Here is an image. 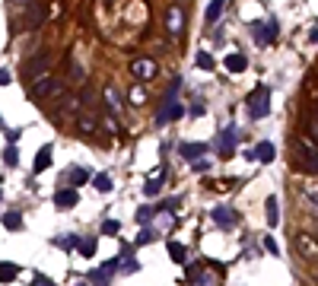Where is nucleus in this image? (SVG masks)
Returning a JSON list of instances; mask_svg holds the SVG:
<instances>
[{
    "instance_id": "nucleus-1",
    "label": "nucleus",
    "mask_w": 318,
    "mask_h": 286,
    "mask_svg": "<svg viewBox=\"0 0 318 286\" xmlns=\"http://www.w3.org/2000/svg\"><path fill=\"white\" fill-rule=\"evenodd\" d=\"M248 115H252L255 121H261V118H268V111H271V86H255L252 92H248Z\"/></svg>"
},
{
    "instance_id": "nucleus-2",
    "label": "nucleus",
    "mask_w": 318,
    "mask_h": 286,
    "mask_svg": "<svg viewBox=\"0 0 318 286\" xmlns=\"http://www.w3.org/2000/svg\"><path fill=\"white\" fill-rule=\"evenodd\" d=\"M252 35H255V45H271L277 38V22H252Z\"/></svg>"
},
{
    "instance_id": "nucleus-3",
    "label": "nucleus",
    "mask_w": 318,
    "mask_h": 286,
    "mask_svg": "<svg viewBox=\"0 0 318 286\" xmlns=\"http://www.w3.org/2000/svg\"><path fill=\"white\" fill-rule=\"evenodd\" d=\"M182 29H185V10L175 3L166 10V32L169 35H182Z\"/></svg>"
},
{
    "instance_id": "nucleus-4",
    "label": "nucleus",
    "mask_w": 318,
    "mask_h": 286,
    "mask_svg": "<svg viewBox=\"0 0 318 286\" xmlns=\"http://www.w3.org/2000/svg\"><path fill=\"white\" fill-rule=\"evenodd\" d=\"M61 92H64V86L57 80H51V76H41V80L32 86V95H35V99H48V95H61Z\"/></svg>"
},
{
    "instance_id": "nucleus-5",
    "label": "nucleus",
    "mask_w": 318,
    "mask_h": 286,
    "mask_svg": "<svg viewBox=\"0 0 318 286\" xmlns=\"http://www.w3.org/2000/svg\"><path fill=\"white\" fill-rule=\"evenodd\" d=\"M252 162H274V156H277V150H274V143L271 140H261V143H255L252 150L245 153Z\"/></svg>"
},
{
    "instance_id": "nucleus-6",
    "label": "nucleus",
    "mask_w": 318,
    "mask_h": 286,
    "mask_svg": "<svg viewBox=\"0 0 318 286\" xmlns=\"http://www.w3.org/2000/svg\"><path fill=\"white\" fill-rule=\"evenodd\" d=\"M236 140H239V134H236V127H226V131L220 134V140H217V150L223 159H233V153H236Z\"/></svg>"
},
{
    "instance_id": "nucleus-7",
    "label": "nucleus",
    "mask_w": 318,
    "mask_h": 286,
    "mask_svg": "<svg viewBox=\"0 0 318 286\" xmlns=\"http://www.w3.org/2000/svg\"><path fill=\"white\" fill-rule=\"evenodd\" d=\"M121 271V258H115V261H105L102 267H96V271H89V283H108L111 274Z\"/></svg>"
},
{
    "instance_id": "nucleus-8",
    "label": "nucleus",
    "mask_w": 318,
    "mask_h": 286,
    "mask_svg": "<svg viewBox=\"0 0 318 286\" xmlns=\"http://www.w3.org/2000/svg\"><path fill=\"white\" fill-rule=\"evenodd\" d=\"M182 115H185V105H178V102L172 99V102H166V105L156 111V124H166V121H178Z\"/></svg>"
},
{
    "instance_id": "nucleus-9",
    "label": "nucleus",
    "mask_w": 318,
    "mask_h": 286,
    "mask_svg": "<svg viewBox=\"0 0 318 286\" xmlns=\"http://www.w3.org/2000/svg\"><path fill=\"white\" fill-rule=\"evenodd\" d=\"M131 73L137 76V80H147V76L156 73V64H153V57H140V60L131 64Z\"/></svg>"
},
{
    "instance_id": "nucleus-10",
    "label": "nucleus",
    "mask_w": 318,
    "mask_h": 286,
    "mask_svg": "<svg viewBox=\"0 0 318 286\" xmlns=\"http://www.w3.org/2000/svg\"><path fill=\"white\" fill-rule=\"evenodd\" d=\"M299 153H303V169L318 175V150H312V146L303 140V143H299Z\"/></svg>"
},
{
    "instance_id": "nucleus-11",
    "label": "nucleus",
    "mask_w": 318,
    "mask_h": 286,
    "mask_svg": "<svg viewBox=\"0 0 318 286\" xmlns=\"http://www.w3.org/2000/svg\"><path fill=\"white\" fill-rule=\"evenodd\" d=\"M48 67H51V57L48 54H38L35 60H32V64L29 67H22V76H25V80H32V76H38V73H45L48 70Z\"/></svg>"
},
{
    "instance_id": "nucleus-12",
    "label": "nucleus",
    "mask_w": 318,
    "mask_h": 286,
    "mask_svg": "<svg viewBox=\"0 0 318 286\" xmlns=\"http://www.w3.org/2000/svg\"><path fill=\"white\" fill-rule=\"evenodd\" d=\"M213 223H217V226H223V229H233L236 223H239V213L226 210V207H217V210H213Z\"/></svg>"
},
{
    "instance_id": "nucleus-13",
    "label": "nucleus",
    "mask_w": 318,
    "mask_h": 286,
    "mask_svg": "<svg viewBox=\"0 0 318 286\" xmlns=\"http://www.w3.org/2000/svg\"><path fill=\"white\" fill-rule=\"evenodd\" d=\"M54 204L61 207V210H70V207L80 204V194H76L73 188H64V191H57V194H54Z\"/></svg>"
},
{
    "instance_id": "nucleus-14",
    "label": "nucleus",
    "mask_w": 318,
    "mask_h": 286,
    "mask_svg": "<svg viewBox=\"0 0 318 286\" xmlns=\"http://www.w3.org/2000/svg\"><path fill=\"white\" fill-rule=\"evenodd\" d=\"M296 248L303 251V255H309V258H315V261H318V242H315L312 236L299 232V236H296Z\"/></svg>"
},
{
    "instance_id": "nucleus-15",
    "label": "nucleus",
    "mask_w": 318,
    "mask_h": 286,
    "mask_svg": "<svg viewBox=\"0 0 318 286\" xmlns=\"http://www.w3.org/2000/svg\"><path fill=\"white\" fill-rule=\"evenodd\" d=\"M207 153V143H178V156L182 159H201Z\"/></svg>"
},
{
    "instance_id": "nucleus-16",
    "label": "nucleus",
    "mask_w": 318,
    "mask_h": 286,
    "mask_svg": "<svg viewBox=\"0 0 318 286\" xmlns=\"http://www.w3.org/2000/svg\"><path fill=\"white\" fill-rule=\"evenodd\" d=\"M223 67H226L229 73H245L248 70V60L242 54H229V57H223Z\"/></svg>"
},
{
    "instance_id": "nucleus-17",
    "label": "nucleus",
    "mask_w": 318,
    "mask_h": 286,
    "mask_svg": "<svg viewBox=\"0 0 318 286\" xmlns=\"http://www.w3.org/2000/svg\"><path fill=\"white\" fill-rule=\"evenodd\" d=\"M188 280H191V283H213V277L207 271H201V267L188 264Z\"/></svg>"
},
{
    "instance_id": "nucleus-18",
    "label": "nucleus",
    "mask_w": 318,
    "mask_h": 286,
    "mask_svg": "<svg viewBox=\"0 0 318 286\" xmlns=\"http://www.w3.org/2000/svg\"><path fill=\"white\" fill-rule=\"evenodd\" d=\"M223 6H226V0H210V6H207V16H204V19H207V22H217L220 16H223Z\"/></svg>"
},
{
    "instance_id": "nucleus-19",
    "label": "nucleus",
    "mask_w": 318,
    "mask_h": 286,
    "mask_svg": "<svg viewBox=\"0 0 318 286\" xmlns=\"http://www.w3.org/2000/svg\"><path fill=\"white\" fill-rule=\"evenodd\" d=\"M48 166H51V146H41L35 156V172H45Z\"/></svg>"
},
{
    "instance_id": "nucleus-20",
    "label": "nucleus",
    "mask_w": 318,
    "mask_h": 286,
    "mask_svg": "<svg viewBox=\"0 0 318 286\" xmlns=\"http://www.w3.org/2000/svg\"><path fill=\"white\" fill-rule=\"evenodd\" d=\"M264 207H268V226H277V223H280V213H277V197H268V201H264Z\"/></svg>"
},
{
    "instance_id": "nucleus-21",
    "label": "nucleus",
    "mask_w": 318,
    "mask_h": 286,
    "mask_svg": "<svg viewBox=\"0 0 318 286\" xmlns=\"http://www.w3.org/2000/svg\"><path fill=\"white\" fill-rule=\"evenodd\" d=\"M16 277H19V267L16 264H0V283H10Z\"/></svg>"
},
{
    "instance_id": "nucleus-22",
    "label": "nucleus",
    "mask_w": 318,
    "mask_h": 286,
    "mask_svg": "<svg viewBox=\"0 0 318 286\" xmlns=\"http://www.w3.org/2000/svg\"><path fill=\"white\" fill-rule=\"evenodd\" d=\"M169 258L175 264H185V245H178V242H169Z\"/></svg>"
},
{
    "instance_id": "nucleus-23",
    "label": "nucleus",
    "mask_w": 318,
    "mask_h": 286,
    "mask_svg": "<svg viewBox=\"0 0 318 286\" xmlns=\"http://www.w3.org/2000/svg\"><path fill=\"white\" fill-rule=\"evenodd\" d=\"M86 178H89V172H86V169H70V172H67V181H70V185H83V181Z\"/></svg>"
},
{
    "instance_id": "nucleus-24",
    "label": "nucleus",
    "mask_w": 318,
    "mask_h": 286,
    "mask_svg": "<svg viewBox=\"0 0 318 286\" xmlns=\"http://www.w3.org/2000/svg\"><path fill=\"white\" fill-rule=\"evenodd\" d=\"M3 226H6V229H13V232H16V229H22V216L16 213V210H13V213H6V216H3Z\"/></svg>"
},
{
    "instance_id": "nucleus-25",
    "label": "nucleus",
    "mask_w": 318,
    "mask_h": 286,
    "mask_svg": "<svg viewBox=\"0 0 318 286\" xmlns=\"http://www.w3.org/2000/svg\"><path fill=\"white\" fill-rule=\"evenodd\" d=\"M159 210H162V207H140V213H137V220H140L143 226H147V223H150V220H153V216H156Z\"/></svg>"
},
{
    "instance_id": "nucleus-26",
    "label": "nucleus",
    "mask_w": 318,
    "mask_h": 286,
    "mask_svg": "<svg viewBox=\"0 0 318 286\" xmlns=\"http://www.w3.org/2000/svg\"><path fill=\"white\" fill-rule=\"evenodd\" d=\"M92 185H96V191H102V194H108V191L115 188V185H111V178H108V175H96V178H92Z\"/></svg>"
},
{
    "instance_id": "nucleus-27",
    "label": "nucleus",
    "mask_w": 318,
    "mask_h": 286,
    "mask_svg": "<svg viewBox=\"0 0 318 286\" xmlns=\"http://www.w3.org/2000/svg\"><path fill=\"white\" fill-rule=\"evenodd\" d=\"M159 236H156V232H153L150 226H143L140 229V236H137V245H150V242H156Z\"/></svg>"
},
{
    "instance_id": "nucleus-28",
    "label": "nucleus",
    "mask_w": 318,
    "mask_h": 286,
    "mask_svg": "<svg viewBox=\"0 0 318 286\" xmlns=\"http://www.w3.org/2000/svg\"><path fill=\"white\" fill-rule=\"evenodd\" d=\"M197 67H201V70H213V67H217V60H213L207 51H201V54H197Z\"/></svg>"
},
{
    "instance_id": "nucleus-29",
    "label": "nucleus",
    "mask_w": 318,
    "mask_h": 286,
    "mask_svg": "<svg viewBox=\"0 0 318 286\" xmlns=\"http://www.w3.org/2000/svg\"><path fill=\"white\" fill-rule=\"evenodd\" d=\"M80 255H83V258H92V255H96V239H83V242H80Z\"/></svg>"
},
{
    "instance_id": "nucleus-30",
    "label": "nucleus",
    "mask_w": 318,
    "mask_h": 286,
    "mask_svg": "<svg viewBox=\"0 0 318 286\" xmlns=\"http://www.w3.org/2000/svg\"><path fill=\"white\" fill-rule=\"evenodd\" d=\"M159 191H162V181H159V178H150L147 185H143V194H147V197H153V194H159Z\"/></svg>"
},
{
    "instance_id": "nucleus-31",
    "label": "nucleus",
    "mask_w": 318,
    "mask_h": 286,
    "mask_svg": "<svg viewBox=\"0 0 318 286\" xmlns=\"http://www.w3.org/2000/svg\"><path fill=\"white\" fill-rule=\"evenodd\" d=\"M3 162H6V166H16V162H19V153H16V146H6Z\"/></svg>"
},
{
    "instance_id": "nucleus-32",
    "label": "nucleus",
    "mask_w": 318,
    "mask_h": 286,
    "mask_svg": "<svg viewBox=\"0 0 318 286\" xmlns=\"http://www.w3.org/2000/svg\"><path fill=\"white\" fill-rule=\"evenodd\" d=\"M118 229H121V226H118L115 220H105V223H102V236H118Z\"/></svg>"
},
{
    "instance_id": "nucleus-33",
    "label": "nucleus",
    "mask_w": 318,
    "mask_h": 286,
    "mask_svg": "<svg viewBox=\"0 0 318 286\" xmlns=\"http://www.w3.org/2000/svg\"><path fill=\"white\" fill-rule=\"evenodd\" d=\"M105 99H108L111 111H121V99H118V95H115V89H105Z\"/></svg>"
},
{
    "instance_id": "nucleus-34",
    "label": "nucleus",
    "mask_w": 318,
    "mask_h": 286,
    "mask_svg": "<svg viewBox=\"0 0 318 286\" xmlns=\"http://www.w3.org/2000/svg\"><path fill=\"white\" fill-rule=\"evenodd\" d=\"M194 172H210V159H194Z\"/></svg>"
},
{
    "instance_id": "nucleus-35",
    "label": "nucleus",
    "mask_w": 318,
    "mask_h": 286,
    "mask_svg": "<svg viewBox=\"0 0 318 286\" xmlns=\"http://www.w3.org/2000/svg\"><path fill=\"white\" fill-rule=\"evenodd\" d=\"M264 248H268L271 255H280V248H277V242H274V239H264Z\"/></svg>"
},
{
    "instance_id": "nucleus-36",
    "label": "nucleus",
    "mask_w": 318,
    "mask_h": 286,
    "mask_svg": "<svg viewBox=\"0 0 318 286\" xmlns=\"http://www.w3.org/2000/svg\"><path fill=\"white\" fill-rule=\"evenodd\" d=\"M204 111H207V108H204V105H201V102H197V105H191V115H194V118H201V115H204Z\"/></svg>"
},
{
    "instance_id": "nucleus-37",
    "label": "nucleus",
    "mask_w": 318,
    "mask_h": 286,
    "mask_svg": "<svg viewBox=\"0 0 318 286\" xmlns=\"http://www.w3.org/2000/svg\"><path fill=\"white\" fill-rule=\"evenodd\" d=\"M10 83V70H0V86H6Z\"/></svg>"
},
{
    "instance_id": "nucleus-38",
    "label": "nucleus",
    "mask_w": 318,
    "mask_h": 286,
    "mask_svg": "<svg viewBox=\"0 0 318 286\" xmlns=\"http://www.w3.org/2000/svg\"><path fill=\"white\" fill-rule=\"evenodd\" d=\"M309 127H312V137L318 140V118H312V124H309Z\"/></svg>"
},
{
    "instance_id": "nucleus-39",
    "label": "nucleus",
    "mask_w": 318,
    "mask_h": 286,
    "mask_svg": "<svg viewBox=\"0 0 318 286\" xmlns=\"http://www.w3.org/2000/svg\"><path fill=\"white\" fill-rule=\"evenodd\" d=\"M309 38H312V41H318V29H312V35H309Z\"/></svg>"
},
{
    "instance_id": "nucleus-40",
    "label": "nucleus",
    "mask_w": 318,
    "mask_h": 286,
    "mask_svg": "<svg viewBox=\"0 0 318 286\" xmlns=\"http://www.w3.org/2000/svg\"><path fill=\"white\" fill-rule=\"evenodd\" d=\"M0 201H3V191H0Z\"/></svg>"
}]
</instances>
